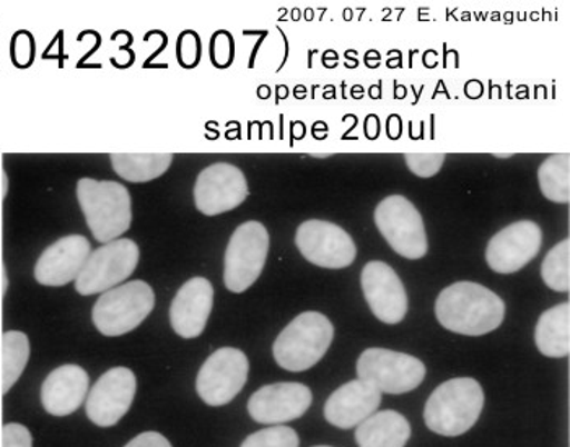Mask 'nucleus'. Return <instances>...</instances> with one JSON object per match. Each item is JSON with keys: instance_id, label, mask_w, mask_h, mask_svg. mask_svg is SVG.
<instances>
[{"instance_id": "obj_11", "label": "nucleus", "mask_w": 570, "mask_h": 447, "mask_svg": "<svg viewBox=\"0 0 570 447\" xmlns=\"http://www.w3.org/2000/svg\"><path fill=\"white\" fill-rule=\"evenodd\" d=\"M295 245L313 266L323 269H346L357 256L354 239L337 225L308 220L298 227Z\"/></svg>"}, {"instance_id": "obj_12", "label": "nucleus", "mask_w": 570, "mask_h": 447, "mask_svg": "<svg viewBox=\"0 0 570 447\" xmlns=\"http://www.w3.org/2000/svg\"><path fill=\"white\" fill-rule=\"evenodd\" d=\"M248 197V182L230 163H216L200 171L195 186V202L207 217L230 212Z\"/></svg>"}, {"instance_id": "obj_30", "label": "nucleus", "mask_w": 570, "mask_h": 447, "mask_svg": "<svg viewBox=\"0 0 570 447\" xmlns=\"http://www.w3.org/2000/svg\"><path fill=\"white\" fill-rule=\"evenodd\" d=\"M179 61L183 66L191 67L199 59V40L195 33H185L179 38L178 44Z\"/></svg>"}, {"instance_id": "obj_19", "label": "nucleus", "mask_w": 570, "mask_h": 447, "mask_svg": "<svg viewBox=\"0 0 570 447\" xmlns=\"http://www.w3.org/2000/svg\"><path fill=\"white\" fill-rule=\"evenodd\" d=\"M382 404V393L371 384L351 381L331 394L325 404V418L341 429H351L372 417Z\"/></svg>"}, {"instance_id": "obj_32", "label": "nucleus", "mask_w": 570, "mask_h": 447, "mask_svg": "<svg viewBox=\"0 0 570 447\" xmlns=\"http://www.w3.org/2000/svg\"><path fill=\"white\" fill-rule=\"evenodd\" d=\"M125 447H171L170 441L160 433L147 431L136 436Z\"/></svg>"}, {"instance_id": "obj_22", "label": "nucleus", "mask_w": 570, "mask_h": 447, "mask_svg": "<svg viewBox=\"0 0 570 447\" xmlns=\"http://www.w3.org/2000/svg\"><path fill=\"white\" fill-rule=\"evenodd\" d=\"M538 350L549 358H564L570 354V305L554 306L541 315L534 329Z\"/></svg>"}, {"instance_id": "obj_34", "label": "nucleus", "mask_w": 570, "mask_h": 447, "mask_svg": "<svg viewBox=\"0 0 570 447\" xmlns=\"http://www.w3.org/2000/svg\"><path fill=\"white\" fill-rule=\"evenodd\" d=\"M315 158H330L331 153H313Z\"/></svg>"}, {"instance_id": "obj_25", "label": "nucleus", "mask_w": 570, "mask_h": 447, "mask_svg": "<svg viewBox=\"0 0 570 447\" xmlns=\"http://www.w3.org/2000/svg\"><path fill=\"white\" fill-rule=\"evenodd\" d=\"M541 192L556 203H569L570 200V157L569 153H556L548 157L538 170Z\"/></svg>"}, {"instance_id": "obj_31", "label": "nucleus", "mask_w": 570, "mask_h": 447, "mask_svg": "<svg viewBox=\"0 0 570 447\" xmlns=\"http://www.w3.org/2000/svg\"><path fill=\"white\" fill-rule=\"evenodd\" d=\"M13 58L20 66H28L31 62V54H33V48H31V38L28 34H19L13 41Z\"/></svg>"}, {"instance_id": "obj_35", "label": "nucleus", "mask_w": 570, "mask_h": 447, "mask_svg": "<svg viewBox=\"0 0 570 447\" xmlns=\"http://www.w3.org/2000/svg\"><path fill=\"white\" fill-rule=\"evenodd\" d=\"M0 396H3V394H2V386H0Z\"/></svg>"}, {"instance_id": "obj_18", "label": "nucleus", "mask_w": 570, "mask_h": 447, "mask_svg": "<svg viewBox=\"0 0 570 447\" xmlns=\"http://www.w3.org/2000/svg\"><path fill=\"white\" fill-rule=\"evenodd\" d=\"M214 305V288L207 278L186 281L171 302V327L183 339H196L206 329Z\"/></svg>"}, {"instance_id": "obj_26", "label": "nucleus", "mask_w": 570, "mask_h": 447, "mask_svg": "<svg viewBox=\"0 0 570 447\" xmlns=\"http://www.w3.org/2000/svg\"><path fill=\"white\" fill-rule=\"evenodd\" d=\"M541 277L551 290L559 294H568L570 290V241L556 245L548 256L544 257L541 266Z\"/></svg>"}, {"instance_id": "obj_15", "label": "nucleus", "mask_w": 570, "mask_h": 447, "mask_svg": "<svg viewBox=\"0 0 570 447\" xmlns=\"http://www.w3.org/2000/svg\"><path fill=\"white\" fill-rule=\"evenodd\" d=\"M312 400V390L305 384H269L253 394L248 400V411L258 424L283 425L301 418Z\"/></svg>"}, {"instance_id": "obj_14", "label": "nucleus", "mask_w": 570, "mask_h": 447, "mask_svg": "<svg viewBox=\"0 0 570 447\" xmlns=\"http://www.w3.org/2000/svg\"><path fill=\"white\" fill-rule=\"evenodd\" d=\"M136 389V375L131 369L122 366L108 369L88 394L87 417L104 428L118 424L131 408Z\"/></svg>"}, {"instance_id": "obj_9", "label": "nucleus", "mask_w": 570, "mask_h": 447, "mask_svg": "<svg viewBox=\"0 0 570 447\" xmlns=\"http://www.w3.org/2000/svg\"><path fill=\"white\" fill-rule=\"evenodd\" d=\"M375 224L397 255L406 259H422L429 251L428 235L421 213L403 196L386 197L375 210Z\"/></svg>"}, {"instance_id": "obj_28", "label": "nucleus", "mask_w": 570, "mask_h": 447, "mask_svg": "<svg viewBox=\"0 0 570 447\" xmlns=\"http://www.w3.org/2000/svg\"><path fill=\"white\" fill-rule=\"evenodd\" d=\"M443 153H407L406 165L419 178H432L445 163Z\"/></svg>"}, {"instance_id": "obj_16", "label": "nucleus", "mask_w": 570, "mask_h": 447, "mask_svg": "<svg viewBox=\"0 0 570 447\" xmlns=\"http://www.w3.org/2000/svg\"><path fill=\"white\" fill-rule=\"evenodd\" d=\"M361 284L376 319L385 324H400L406 318V290L393 267L380 260L368 262L362 270Z\"/></svg>"}, {"instance_id": "obj_29", "label": "nucleus", "mask_w": 570, "mask_h": 447, "mask_svg": "<svg viewBox=\"0 0 570 447\" xmlns=\"http://www.w3.org/2000/svg\"><path fill=\"white\" fill-rule=\"evenodd\" d=\"M0 447H33V438L27 426L9 424L2 428Z\"/></svg>"}, {"instance_id": "obj_5", "label": "nucleus", "mask_w": 570, "mask_h": 447, "mask_svg": "<svg viewBox=\"0 0 570 447\" xmlns=\"http://www.w3.org/2000/svg\"><path fill=\"white\" fill-rule=\"evenodd\" d=\"M155 306V294L147 281L134 280L105 291L95 302L91 318L95 327L107 337L132 332L149 318Z\"/></svg>"}, {"instance_id": "obj_6", "label": "nucleus", "mask_w": 570, "mask_h": 447, "mask_svg": "<svg viewBox=\"0 0 570 447\" xmlns=\"http://www.w3.org/2000/svg\"><path fill=\"white\" fill-rule=\"evenodd\" d=\"M269 252V234L259 221H246L235 230L225 252V287L243 294L262 276Z\"/></svg>"}, {"instance_id": "obj_10", "label": "nucleus", "mask_w": 570, "mask_h": 447, "mask_svg": "<svg viewBox=\"0 0 570 447\" xmlns=\"http://www.w3.org/2000/svg\"><path fill=\"white\" fill-rule=\"evenodd\" d=\"M248 358L242 350L220 348L199 369L196 390L200 399L210 407H222L240 394L248 379Z\"/></svg>"}, {"instance_id": "obj_8", "label": "nucleus", "mask_w": 570, "mask_h": 447, "mask_svg": "<svg viewBox=\"0 0 570 447\" xmlns=\"http://www.w3.org/2000/svg\"><path fill=\"white\" fill-rule=\"evenodd\" d=\"M357 376L380 393L406 394L425 378L424 362L416 357L386 348H368L357 360Z\"/></svg>"}, {"instance_id": "obj_1", "label": "nucleus", "mask_w": 570, "mask_h": 447, "mask_svg": "<svg viewBox=\"0 0 570 447\" xmlns=\"http://www.w3.org/2000/svg\"><path fill=\"white\" fill-rule=\"evenodd\" d=\"M435 316L450 332L480 337L498 329L505 318L499 295L474 281H459L439 295Z\"/></svg>"}, {"instance_id": "obj_21", "label": "nucleus", "mask_w": 570, "mask_h": 447, "mask_svg": "<svg viewBox=\"0 0 570 447\" xmlns=\"http://www.w3.org/2000/svg\"><path fill=\"white\" fill-rule=\"evenodd\" d=\"M411 438V425L395 410L379 411L358 425V447H404Z\"/></svg>"}, {"instance_id": "obj_27", "label": "nucleus", "mask_w": 570, "mask_h": 447, "mask_svg": "<svg viewBox=\"0 0 570 447\" xmlns=\"http://www.w3.org/2000/svg\"><path fill=\"white\" fill-rule=\"evenodd\" d=\"M298 439L295 429L288 426L277 425L271 428L262 429V431L253 433L243 441L242 447H298Z\"/></svg>"}, {"instance_id": "obj_4", "label": "nucleus", "mask_w": 570, "mask_h": 447, "mask_svg": "<svg viewBox=\"0 0 570 447\" xmlns=\"http://www.w3.org/2000/svg\"><path fill=\"white\" fill-rule=\"evenodd\" d=\"M334 327L322 312L308 311L297 316L274 341V360L292 372L307 371L328 351Z\"/></svg>"}, {"instance_id": "obj_3", "label": "nucleus", "mask_w": 570, "mask_h": 447, "mask_svg": "<svg viewBox=\"0 0 570 447\" xmlns=\"http://www.w3.org/2000/svg\"><path fill=\"white\" fill-rule=\"evenodd\" d=\"M77 199L91 235L101 245L121 238L131 227V193L119 182L82 178L77 182Z\"/></svg>"}, {"instance_id": "obj_17", "label": "nucleus", "mask_w": 570, "mask_h": 447, "mask_svg": "<svg viewBox=\"0 0 570 447\" xmlns=\"http://www.w3.org/2000/svg\"><path fill=\"white\" fill-rule=\"evenodd\" d=\"M90 255L86 236H66L45 249L35 266V278L45 287H65L77 280Z\"/></svg>"}, {"instance_id": "obj_23", "label": "nucleus", "mask_w": 570, "mask_h": 447, "mask_svg": "<svg viewBox=\"0 0 570 447\" xmlns=\"http://www.w3.org/2000/svg\"><path fill=\"white\" fill-rule=\"evenodd\" d=\"M112 170L129 182H149L168 171L171 153H112Z\"/></svg>"}, {"instance_id": "obj_20", "label": "nucleus", "mask_w": 570, "mask_h": 447, "mask_svg": "<svg viewBox=\"0 0 570 447\" xmlns=\"http://www.w3.org/2000/svg\"><path fill=\"white\" fill-rule=\"evenodd\" d=\"M86 369L77 365H65L49 372L41 387L45 410L55 417L73 414L86 400L88 393Z\"/></svg>"}, {"instance_id": "obj_7", "label": "nucleus", "mask_w": 570, "mask_h": 447, "mask_svg": "<svg viewBox=\"0 0 570 447\" xmlns=\"http://www.w3.org/2000/svg\"><path fill=\"white\" fill-rule=\"evenodd\" d=\"M139 257V246L132 239L107 242L88 256L86 266L77 277L76 290L82 297H90L119 287L132 276Z\"/></svg>"}, {"instance_id": "obj_33", "label": "nucleus", "mask_w": 570, "mask_h": 447, "mask_svg": "<svg viewBox=\"0 0 570 447\" xmlns=\"http://www.w3.org/2000/svg\"><path fill=\"white\" fill-rule=\"evenodd\" d=\"M495 158H512L513 153H494Z\"/></svg>"}, {"instance_id": "obj_13", "label": "nucleus", "mask_w": 570, "mask_h": 447, "mask_svg": "<svg viewBox=\"0 0 570 447\" xmlns=\"http://www.w3.org/2000/svg\"><path fill=\"white\" fill-rule=\"evenodd\" d=\"M541 242L543 234L534 221H517L492 236L485 260L494 272L515 274L538 256Z\"/></svg>"}, {"instance_id": "obj_24", "label": "nucleus", "mask_w": 570, "mask_h": 447, "mask_svg": "<svg viewBox=\"0 0 570 447\" xmlns=\"http://www.w3.org/2000/svg\"><path fill=\"white\" fill-rule=\"evenodd\" d=\"M30 360V340L27 334L9 330L0 340V386L2 394L9 393L27 368Z\"/></svg>"}, {"instance_id": "obj_36", "label": "nucleus", "mask_w": 570, "mask_h": 447, "mask_svg": "<svg viewBox=\"0 0 570 447\" xmlns=\"http://www.w3.org/2000/svg\"><path fill=\"white\" fill-rule=\"evenodd\" d=\"M315 447H331V446H315Z\"/></svg>"}, {"instance_id": "obj_2", "label": "nucleus", "mask_w": 570, "mask_h": 447, "mask_svg": "<svg viewBox=\"0 0 570 447\" xmlns=\"http://www.w3.org/2000/svg\"><path fill=\"white\" fill-rule=\"evenodd\" d=\"M484 407V390L476 379L456 378L440 384L429 397L424 420L435 435H464L476 425Z\"/></svg>"}]
</instances>
